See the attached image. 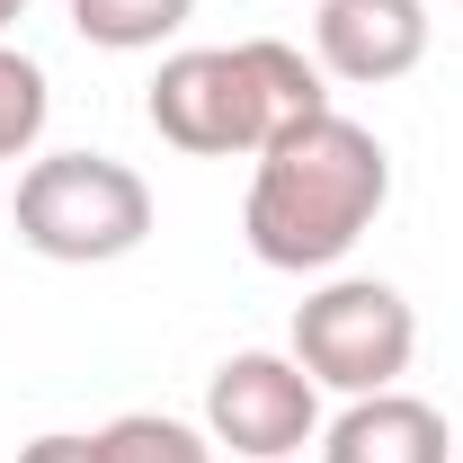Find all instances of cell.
Listing matches in <instances>:
<instances>
[{
  "mask_svg": "<svg viewBox=\"0 0 463 463\" xmlns=\"http://www.w3.org/2000/svg\"><path fill=\"white\" fill-rule=\"evenodd\" d=\"M205 437L241 463H294L321 437V383L277 347H241L205 383Z\"/></svg>",
  "mask_w": 463,
  "mask_h": 463,
  "instance_id": "5b68a950",
  "label": "cell"
},
{
  "mask_svg": "<svg viewBox=\"0 0 463 463\" xmlns=\"http://www.w3.org/2000/svg\"><path fill=\"white\" fill-rule=\"evenodd\" d=\"M99 455L108 463H214V437L187 428V419H161V410H125L99 428Z\"/></svg>",
  "mask_w": 463,
  "mask_h": 463,
  "instance_id": "9c48e42d",
  "label": "cell"
},
{
  "mask_svg": "<svg viewBox=\"0 0 463 463\" xmlns=\"http://www.w3.org/2000/svg\"><path fill=\"white\" fill-rule=\"evenodd\" d=\"M330 108V90H321V62H303L294 45L277 36H250V45H187L152 71V134L170 143V152H196V161H259L277 134L294 125H312V116Z\"/></svg>",
  "mask_w": 463,
  "mask_h": 463,
  "instance_id": "7a4b0ae2",
  "label": "cell"
},
{
  "mask_svg": "<svg viewBox=\"0 0 463 463\" xmlns=\"http://www.w3.org/2000/svg\"><path fill=\"white\" fill-rule=\"evenodd\" d=\"M187 18H196V0H71L80 45H108V54H152Z\"/></svg>",
  "mask_w": 463,
  "mask_h": 463,
  "instance_id": "ba28073f",
  "label": "cell"
},
{
  "mask_svg": "<svg viewBox=\"0 0 463 463\" xmlns=\"http://www.w3.org/2000/svg\"><path fill=\"white\" fill-rule=\"evenodd\" d=\"M18 241L54 268H108L152 241V187L108 152H54L18 178Z\"/></svg>",
  "mask_w": 463,
  "mask_h": 463,
  "instance_id": "3957f363",
  "label": "cell"
},
{
  "mask_svg": "<svg viewBox=\"0 0 463 463\" xmlns=\"http://www.w3.org/2000/svg\"><path fill=\"white\" fill-rule=\"evenodd\" d=\"M383 196H392V152L356 116L321 108L312 125H294V134H277L259 152L241 232H250L259 268L312 277V268H339L347 250L374 232Z\"/></svg>",
  "mask_w": 463,
  "mask_h": 463,
  "instance_id": "6da1fadb",
  "label": "cell"
},
{
  "mask_svg": "<svg viewBox=\"0 0 463 463\" xmlns=\"http://www.w3.org/2000/svg\"><path fill=\"white\" fill-rule=\"evenodd\" d=\"M321 463H455V437L446 419L410 392H365L330 419L321 437Z\"/></svg>",
  "mask_w": 463,
  "mask_h": 463,
  "instance_id": "52a82bcc",
  "label": "cell"
},
{
  "mask_svg": "<svg viewBox=\"0 0 463 463\" xmlns=\"http://www.w3.org/2000/svg\"><path fill=\"white\" fill-rule=\"evenodd\" d=\"M45 116H54V90H45V62H36V54H18V45H0V161L36 152Z\"/></svg>",
  "mask_w": 463,
  "mask_h": 463,
  "instance_id": "30bf717a",
  "label": "cell"
},
{
  "mask_svg": "<svg viewBox=\"0 0 463 463\" xmlns=\"http://www.w3.org/2000/svg\"><path fill=\"white\" fill-rule=\"evenodd\" d=\"M18 18H27V0H0V27H18Z\"/></svg>",
  "mask_w": 463,
  "mask_h": 463,
  "instance_id": "7c38bea8",
  "label": "cell"
},
{
  "mask_svg": "<svg viewBox=\"0 0 463 463\" xmlns=\"http://www.w3.org/2000/svg\"><path fill=\"white\" fill-rule=\"evenodd\" d=\"M419 356V312L383 277H339V286L303 294L294 303V365L321 383V392H392Z\"/></svg>",
  "mask_w": 463,
  "mask_h": 463,
  "instance_id": "277c9868",
  "label": "cell"
},
{
  "mask_svg": "<svg viewBox=\"0 0 463 463\" xmlns=\"http://www.w3.org/2000/svg\"><path fill=\"white\" fill-rule=\"evenodd\" d=\"M18 463H108V455H99V437H36V446H18Z\"/></svg>",
  "mask_w": 463,
  "mask_h": 463,
  "instance_id": "8fae6325",
  "label": "cell"
},
{
  "mask_svg": "<svg viewBox=\"0 0 463 463\" xmlns=\"http://www.w3.org/2000/svg\"><path fill=\"white\" fill-rule=\"evenodd\" d=\"M455 463H463V446H455Z\"/></svg>",
  "mask_w": 463,
  "mask_h": 463,
  "instance_id": "4fadbf2b",
  "label": "cell"
},
{
  "mask_svg": "<svg viewBox=\"0 0 463 463\" xmlns=\"http://www.w3.org/2000/svg\"><path fill=\"white\" fill-rule=\"evenodd\" d=\"M312 45H321L330 80L383 90V80L419 71V54H428V0H321Z\"/></svg>",
  "mask_w": 463,
  "mask_h": 463,
  "instance_id": "8992f818",
  "label": "cell"
}]
</instances>
